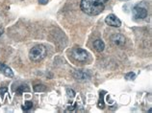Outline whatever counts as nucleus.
Masks as SVG:
<instances>
[{
	"mask_svg": "<svg viewBox=\"0 0 152 113\" xmlns=\"http://www.w3.org/2000/svg\"><path fill=\"white\" fill-rule=\"evenodd\" d=\"M66 94H67V96H69V97H71V98L75 96L74 91L71 90V89H66Z\"/></svg>",
	"mask_w": 152,
	"mask_h": 113,
	"instance_id": "obj_14",
	"label": "nucleus"
},
{
	"mask_svg": "<svg viewBox=\"0 0 152 113\" xmlns=\"http://www.w3.org/2000/svg\"><path fill=\"white\" fill-rule=\"evenodd\" d=\"M108 0H82L80 8L88 15L94 17L101 13L105 8V3Z\"/></svg>",
	"mask_w": 152,
	"mask_h": 113,
	"instance_id": "obj_1",
	"label": "nucleus"
},
{
	"mask_svg": "<svg viewBox=\"0 0 152 113\" xmlns=\"http://www.w3.org/2000/svg\"><path fill=\"white\" fill-rule=\"evenodd\" d=\"M111 42L115 46H121L125 43V38L121 34H115L111 37Z\"/></svg>",
	"mask_w": 152,
	"mask_h": 113,
	"instance_id": "obj_6",
	"label": "nucleus"
},
{
	"mask_svg": "<svg viewBox=\"0 0 152 113\" xmlns=\"http://www.w3.org/2000/svg\"><path fill=\"white\" fill-rule=\"evenodd\" d=\"M94 48L97 52H102L104 50V48H105V44H104V42L101 39H96L94 42Z\"/></svg>",
	"mask_w": 152,
	"mask_h": 113,
	"instance_id": "obj_9",
	"label": "nucleus"
},
{
	"mask_svg": "<svg viewBox=\"0 0 152 113\" xmlns=\"http://www.w3.org/2000/svg\"><path fill=\"white\" fill-rule=\"evenodd\" d=\"M71 56H72V58L74 59L78 60V62H84V60H86L88 58V53L84 49L77 48V49H74L72 51Z\"/></svg>",
	"mask_w": 152,
	"mask_h": 113,
	"instance_id": "obj_3",
	"label": "nucleus"
},
{
	"mask_svg": "<svg viewBox=\"0 0 152 113\" xmlns=\"http://www.w3.org/2000/svg\"><path fill=\"white\" fill-rule=\"evenodd\" d=\"M49 0H39V3L41 4V5H45V4H47V2H48Z\"/></svg>",
	"mask_w": 152,
	"mask_h": 113,
	"instance_id": "obj_16",
	"label": "nucleus"
},
{
	"mask_svg": "<svg viewBox=\"0 0 152 113\" xmlns=\"http://www.w3.org/2000/svg\"><path fill=\"white\" fill-rule=\"evenodd\" d=\"M46 56V48L43 45H36L29 52V59L32 62H39Z\"/></svg>",
	"mask_w": 152,
	"mask_h": 113,
	"instance_id": "obj_2",
	"label": "nucleus"
},
{
	"mask_svg": "<svg viewBox=\"0 0 152 113\" xmlns=\"http://www.w3.org/2000/svg\"><path fill=\"white\" fill-rule=\"evenodd\" d=\"M0 71H1L6 77H9V78H13V77H14L13 70H12L10 67L6 66L5 64L0 63Z\"/></svg>",
	"mask_w": 152,
	"mask_h": 113,
	"instance_id": "obj_7",
	"label": "nucleus"
},
{
	"mask_svg": "<svg viewBox=\"0 0 152 113\" xmlns=\"http://www.w3.org/2000/svg\"><path fill=\"white\" fill-rule=\"evenodd\" d=\"M24 91H28V87H27L26 85H25V86H24V85H22V86L18 87V89H17V92H18V93H19V94H22Z\"/></svg>",
	"mask_w": 152,
	"mask_h": 113,
	"instance_id": "obj_12",
	"label": "nucleus"
},
{
	"mask_svg": "<svg viewBox=\"0 0 152 113\" xmlns=\"http://www.w3.org/2000/svg\"><path fill=\"white\" fill-rule=\"evenodd\" d=\"M32 107H33V103L29 102V101H27V102H25V104L22 106V109L24 110V111H29Z\"/></svg>",
	"mask_w": 152,
	"mask_h": 113,
	"instance_id": "obj_11",
	"label": "nucleus"
},
{
	"mask_svg": "<svg viewBox=\"0 0 152 113\" xmlns=\"http://www.w3.org/2000/svg\"><path fill=\"white\" fill-rule=\"evenodd\" d=\"M147 14H148L147 10L142 7L137 6L133 9V15H134V18L136 19H143L147 17Z\"/></svg>",
	"mask_w": 152,
	"mask_h": 113,
	"instance_id": "obj_4",
	"label": "nucleus"
},
{
	"mask_svg": "<svg viewBox=\"0 0 152 113\" xmlns=\"http://www.w3.org/2000/svg\"><path fill=\"white\" fill-rule=\"evenodd\" d=\"M7 92V88L6 87H2V88H0V94L3 95L4 93H6Z\"/></svg>",
	"mask_w": 152,
	"mask_h": 113,
	"instance_id": "obj_15",
	"label": "nucleus"
},
{
	"mask_svg": "<svg viewBox=\"0 0 152 113\" xmlns=\"http://www.w3.org/2000/svg\"><path fill=\"white\" fill-rule=\"evenodd\" d=\"M4 33V29H3V27L2 26H0V37H1V35Z\"/></svg>",
	"mask_w": 152,
	"mask_h": 113,
	"instance_id": "obj_17",
	"label": "nucleus"
},
{
	"mask_svg": "<svg viewBox=\"0 0 152 113\" xmlns=\"http://www.w3.org/2000/svg\"><path fill=\"white\" fill-rule=\"evenodd\" d=\"M46 90V86L43 84H37L34 86V91L35 92H43Z\"/></svg>",
	"mask_w": 152,
	"mask_h": 113,
	"instance_id": "obj_10",
	"label": "nucleus"
},
{
	"mask_svg": "<svg viewBox=\"0 0 152 113\" xmlns=\"http://www.w3.org/2000/svg\"><path fill=\"white\" fill-rule=\"evenodd\" d=\"M105 22L107 23V25L112 26V27H121V21L119 20L118 17H115V14H109L106 17Z\"/></svg>",
	"mask_w": 152,
	"mask_h": 113,
	"instance_id": "obj_5",
	"label": "nucleus"
},
{
	"mask_svg": "<svg viewBox=\"0 0 152 113\" xmlns=\"http://www.w3.org/2000/svg\"><path fill=\"white\" fill-rule=\"evenodd\" d=\"M135 77H136V74L133 73V72H130V73H127L125 75V79L128 80H134Z\"/></svg>",
	"mask_w": 152,
	"mask_h": 113,
	"instance_id": "obj_13",
	"label": "nucleus"
},
{
	"mask_svg": "<svg viewBox=\"0 0 152 113\" xmlns=\"http://www.w3.org/2000/svg\"><path fill=\"white\" fill-rule=\"evenodd\" d=\"M73 77H74L76 80H85L87 79H89V74H87L85 71L78 70V71H75L74 73H73Z\"/></svg>",
	"mask_w": 152,
	"mask_h": 113,
	"instance_id": "obj_8",
	"label": "nucleus"
},
{
	"mask_svg": "<svg viewBox=\"0 0 152 113\" xmlns=\"http://www.w3.org/2000/svg\"><path fill=\"white\" fill-rule=\"evenodd\" d=\"M121 1H127V0H121Z\"/></svg>",
	"mask_w": 152,
	"mask_h": 113,
	"instance_id": "obj_18",
	"label": "nucleus"
}]
</instances>
